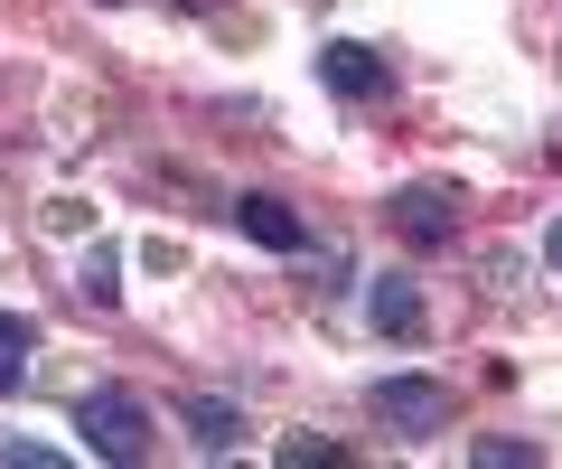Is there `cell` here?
I'll return each mask as SVG.
<instances>
[{"label": "cell", "mask_w": 562, "mask_h": 469, "mask_svg": "<svg viewBox=\"0 0 562 469\" xmlns=\"http://www.w3.org/2000/svg\"><path fill=\"white\" fill-rule=\"evenodd\" d=\"M310 460L328 469V460H347V450L338 442H310V432H301V442H281V469H310Z\"/></svg>", "instance_id": "7c38bea8"}, {"label": "cell", "mask_w": 562, "mask_h": 469, "mask_svg": "<svg viewBox=\"0 0 562 469\" xmlns=\"http://www.w3.org/2000/svg\"><path fill=\"white\" fill-rule=\"evenodd\" d=\"M366 413H375L394 442H431V432H450V413H460V394L441 386V376H384L375 394H366Z\"/></svg>", "instance_id": "7a4b0ae2"}, {"label": "cell", "mask_w": 562, "mask_h": 469, "mask_svg": "<svg viewBox=\"0 0 562 469\" xmlns=\"http://www.w3.org/2000/svg\"><path fill=\"white\" fill-rule=\"evenodd\" d=\"M384 216H394V235L413 254H441L450 235H460V198H450L441 179H413V188H394V206H384Z\"/></svg>", "instance_id": "3957f363"}, {"label": "cell", "mask_w": 562, "mask_h": 469, "mask_svg": "<svg viewBox=\"0 0 562 469\" xmlns=\"http://www.w3.org/2000/svg\"><path fill=\"white\" fill-rule=\"evenodd\" d=\"M76 291H85L94 310H113V301H122V254H113V245H94V254L76 264Z\"/></svg>", "instance_id": "9c48e42d"}, {"label": "cell", "mask_w": 562, "mask_h": 469, "mask_svg": "<svg viewBox=\"0 0 562 469\" xmlns=\"http://www.w3.org/2000/svg\"><path fill=\"white\" fill-rule=\"evenodd\" d=\"M366 320H375L384 338H413V328H422V291L403 282V272H375V291H366Z\"/></svg>", "instance_id": "52a82bcc"}, {"label": "cell", "mask_w": 562, "mask_h": 469, "mask_svg": "<svg viewBox=\"0 0 562 469\" xmlns=\"http://www.w3.org/2000/svg\"><path fill=\"white\" fill-rule=\"evenodd\" d=\"M469 460H479V469H543V450H535V442H506V432H487V442H469Z\"/></svg>", "instance_id": "30bf717a"}, {"label": "cell", "mask_w": 562, "mask_h": 469, "mask_svg": "<svg viewBox=\"0 0 562 469\" xmlns=\"http://www.w3.org/2000/svg\"><path fill=\"white\" fill-rule=\"evenodd\" d=\"M319 85L347 94V103H375V94H394V57H375L366 38H328L319 47Z\"/></svg>", "instance_id": "277c9868"}, {"label": "cell", "mask_w": 562, "mask_h": 469, "mask_svg": "<svg viewBox=\"0 0 562 469\" xmlns=\"http://www.w3.org/2000/svg\"><path fill=\"white\" fill-rule=\"evenodd\" d=\"M0 469H57L47 442H20V432H0Z\"/></svg>", "instance_id": "8fae6325"}, {"label": "cell", "mask_w": 562, "mask_h": 469, "mask_svg": "<svg viewBox=\"0 0 562 469\" xmlns=\"http://www.w3.org/2000/svg\"><path fill=\"white\" fill-rule=\"evenodd\" d=\"M543 264H553V272H562V216H553V225H543Z\"/></svg>", "instance_id": "4fadbf2b"}, {"label": "cell", "mask_w": 562, "mask_h": 469, "mask_svg": "<svg viewBox=\"0 0 562 469\" xmlns=\"http://www.w3.org/2000/svg\"><path fill=\"white\" fill-rule=\"evenodd\" d=\"M179 423H188V442H198L206 460H225V450L244 442V413L225 404V394H188V404H179Z\"/></svg>", "instance_id": "8992f818"}, {"label": "cell", "mask_w": 562, "mask_h": 469, "mask_svg": "<svg viewBox=\"0 0 562 469\" xmlns=\"http://www.w3.org/2000/svg\"><path fill=\"white\" fill-rule=\"evenodd\" d=\"M29 347H38V328H29L20 310H0V394H20V376H29Z\"/></svg>", "instance_id": "ba28073f"}, {"label": "cell", "mask_w": 562, "mask_h": 469, "mask_svg": "<svg viewBox=\"0 0 562 469\" xmlns=\"http://www.w3.org/2000/svg\"><path fill=\"white\" fill-rule=\"evenodd\" d=\"M76 432H85V450H94V460H150V404H140L132 386H94L76 404Z\"/></svg>", "instance_id": "6da1fadb"}, {"label": "cell", "mask_w": 562, "mask_h": 469, "mask_svg": "<svg viewBox=\"0 0 562 469\" xmlns=\"http://www.w3.org/2000/svg\"><path fill=\"white\" fill-rule=\"evenodd\" d=\"M235 225L254 235L262 254H301V245H310L301 206H291V198H272V188H244V198H235Z\"/></svg>", "instance_id": "5b68a950"}]
</instances>
